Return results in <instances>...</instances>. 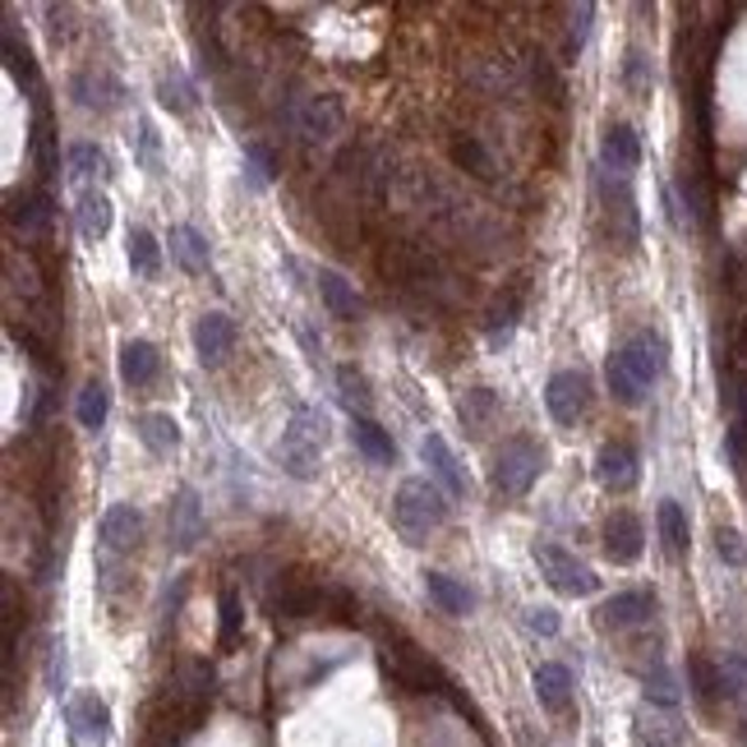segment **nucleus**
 I'll use <instances>...</instances> for the list:
<instances>
[{
	"label": "nucleus",
	"instance_id": "c85d7f7f",
	"mask_svg": "<svg viewBox=\"0 0 747 747\" xmlns=\"http://www.w3.org/2000/svg\"><path fill=\"white\" fill-rule=\"evenodd\" d=\"M171 254H175V264L185 268V273H209V241L199 236L194 226H175L171 231Z\"/></svg>",
	"mask_w": 747,
	"mask_h": 747
},
{
	"label": "nucleus",
	"instance_id": "c03bdc74",
	"mask_svg": "<svg viewBox=\"0 0 747 747\" xmlns=\"http://www.w3.org/2000/svg\"><path fill=\"white\" fill-rule=\"evenodd\" d=\"M517 314H522V300L517 296H508L499 309H494V314H489V342H508V332L512 328H517Z\"/></svg>",
	"mask_w": 747,
	"mask_h": 747
},
{
	"label": "nucleus",
	"instance_id": "473e14b6",
	"mask_svg": "<svg viewBox=\"0 0 747 747\" xmlns=\"http://www.w3.org/2000/svg\"><path fill=\"white\" fill-rule=\"evenodd\" d=\"M448 152H452V162H457L461 171H471L476 180H494V158H489V148H484L480 139H471V135H457Z\"/></svg>",
	"mask_w": 747,
	"mask_h": 747
},
{
	"label": "nucleus",
	"instance_id": "9d476101",
	"mask_svg": "<svg viewBox=\"0 0 747 747\" xmlns=\"http://www.w3.org/2000/svg\"><path fill=\"white\" fill-rule=\"evenodd\" d=\"M203 531H209V522H203V503H199V494L194 489H180V494L171 499V508H167V535H171V549H180V554H190L199 540H203Z\"/></svg>",
	"mask_w": 747,
	"mask_h": 747
},
{
	"label": "nucleus",
	"instance_id": "c756f323",
	"mask_svg": "<svg viewBox=\"0 0 747 747\" xmlns=\"http://www.w3.org/2000/svg\"><path fill=\"white\" fill-rule=\"evenodd\" d=\"M351 439H355V448H360V452H365V457L374 461V467H393L397 448H393V439H388V434H383V429H378L370 416H365V420H355Z\"/></svg>",
	"mask_w": 747,
	"mask_h": 747
},
{
	"label": "nucleus",
	"instance_id": "6e6552de",
	"mask_svg": "<svg viewBox=\"0 0 747 747\" xmlns=\"http://www.w3.org/2000/svg\"><path fill=\"white\" fill-rule=\"evenodd\" d=\"M383 669H388V679L406 692H434V687H444V674H439V664H434L429 655H420L416 647H388L383 651Z\"/></svg>",
	"mask_w": 747,
	"mask_h": 747
},
{
	"label": "nucleus",
	"instance_id": "a211bd4d",
	"mask_svg": "<svg viewBox=\"0 0 747 747\" xmlns=\"http://www.w3.org/2000/svg\"><path fill=\"white\" fill-rule=\"evenodd\" d=\"M420 452H425V461H429V476L439 480V489H444L448 499H461V494H467V476H461V467H457V452L448 448V439H444V434H425Z\"/></svg>",
	"mask_w": 747,
	"mask_h": 747
},
{
	"label": "nucleus",
	"instance_id": "393cba45",
	"mask_svg": "<svg viewBox=\"0 0 747 747\" xmlns=\"http://www.w3.org/2000/svg\"><path fill=\"white\" fill-rule=\"evenodd\" d=\"M319 296L332 319H360V296L338 268H319Z\"/></svg>",
	"mask_w": 747,
	"mask_h": 747
},
{
	"label": "nucleus",
	"instance_id": "72a5a7b5",
	"mask_svg": "<svg viewBox=\"0 0 747 747\" xmlns=\"http://www.w3.org/2000/svg\"><path fill=\"white\" fill-rule=\"evenodd\" d=\"M655 526H660V540H664L669 554H683V549H687V512H683L674 499H660Z\"/></svg>",
	"mask_w": 747,
	"mask_h": 747
},
{
	"label": "nucleus",
	"instance_id": "9b49d317",
	"mask_svg": "<svg viewBox=\"0 0 747 747\" xmlns=\"http://www.w3.org/2000/svg\"><path fill=\"white\" fill-rule=\"evenodd\" d=\"M586 402H590V388H586V374L577 370H558L545 388V406L558 425H577L586 416Z\"/></svg>",
	"mask_w": 747,
	"mask_h": 747
},
{
	"label": "nucleus",
	"instance_id": "864d4df0",
	"mask_svg": "<svg viewBox=\"0 0 747 747\" xmlns=\"http://www.w3.org/2000/svg\"><path fill=\"white\" fill-rule=\"evenodd\" d=\"M526 623H531V632H540V637H554V632H558V613H554V609H531Z\"/></svg>",
	"mask_w": 747,
	"mask_h": 747
},
{
	"label": "nucleus",
	"instance_id": "bb28decb",
	"mask_svg": "<svg viewBox=\"0 0 747 747\" xmlns=\"http://www.w3.org/2000/svg\"><path fill=\"white\" fill-rule=\"evenodd\" d=\"M139 439H143L148 452L171 457L180 448V425H175V416H167V410H148V416H139Z\"/></svg>",
	"mask_w": 747,
	"mask_h": 747
},
{
	"label": "nucleus",
	"instance_id": "7ed1b4c3",
	"mask_svg": "<svg viewBox=\"0 0 747 747\" xmlns=\"http://www.w3.org/2000/svg\"><path fill=\"white\" fill-rule=\"evenodd\" d=\"M291 130L300 135V143L309 148H323L342 135V125H346V107H342V97H332V93H314V97H300L296 107H291Z\"/></svg>",
	"mask_w": 747,
	"mask_h": 747
},
{
	"label": "nucleus",
	"instance_id": "cd10ccee",
	"mask_svg": "<svg viewBox=\"0 0 747 747\" xmlns=\"http://www.w3.org/2000/svg\"><path fill=\"white\" fill-rule=\"evenodd\" d=\"M623 355H628V365L647 383H655L664 374V342L655 338V332H637V338L623 346Z\"/></svg>",
	"mask_w": 747,
	"mask_h": 747
},
{
	"label": "nucleus",
	"instance_id": "37998d69",
	"mask_svg": "<svg viewBox=\"0 0 747 747\" xmlns=\"http://www.w3.org/2000/svg\"><path fill=\"white\" fill-rule=\"evenodd\" d=\"M323 613H332V623H342V628H351L355 618H360V605H355V596L346 586H328V600H323Z\"/></svg>",
	"mask_w": 747,
	"mask_h": 747
},
{
	"label": "nucleus",
	"instance_id": "ddd939ff",
	"mask_svg": "<svg viewBox=\"0 0 747 747\" xmlns=\"http://www.w3.org/2000/svg\"><path fill=\"white\" fill-rule=\"evenodd\" d=\"M641 549H647V526H641L637 512L618 508L613 517L605 522V554H609L613 563H637Z\"/></svg>",
	"mask_w": 747,
	"mask_h": 747
},
{
	"label": "nucleus",
	"instance_id": "f3484780",
	"mask_svg": "<svg viewBox=\"0 0 747 747\" xmlns=\"http://www.w3.org/2000/svg\"><path fill=\"white\" fill-rule=\"evenodd\" d=\"M651 613H655V596H651V590H623V596L605 600L600 628H605V632H628V628H637V623H647Z\"/></svg>",
	"mask_w": 747,
	"mask_h": 747
},
{
	"label": "nucleus",
	"instance_id": "6e6d98bb",
	"mask_svg": "<svg viewBox=\"0 0 747 747\" xmlns=\"http://www.w3.org/2000/svg\"><path fill=\"white\" fill-rule=\"evenodd\" d=\"M61 683H65V647H56V655H51V687L61 692Z\"/></svg>",
	"mask_w": 747,
	"mask_h": 747
},
{
	"label": "nucleus",
	"instance_id": "aec40b11",
	"mask_svg": "<svg viewBox=\"0 0 747 747\" xmlns=\"http://www.w3.org/2000/svg\"><path fill=\"white\" fill-rule=\"evenodd\" d=\"M600 162L609 175H632L641 162V143L632 125H609L605 139H600Z\"/></svg>",
	"mask_w": 747,
	"mask_h": 747
},
{
	"label": "nucleus",
	"instance_id": "e433bc0d",
	"mask_svg": "<svg viewBox=\"0 0 747 747\" xmlns=\"http://www.w3.org/2000/svg\"><path fill=\"white\" fill-rule=\"evenodd\" d=\"M130 268H135L139 277H158V268H162V245H158V236H152V231H143V226L130 231Z\"/></svg>",
	"mask_w": 747,
	"mask_h": 747
},
{
	"label": "nucleus",
	"instance_id": "a878e982",
	"mask_svg": "<svg viewBox=\"0 0 747 747\" xmlns=\"http://www.w3.org/2000/svg\"><path fill=\"white\" fill-rule=\"evenodd\" d=\"M425 590H429V600L439 605L444 613H452V618H467L471 605H476L471 590L461 586L457 577H448V573H425Z\"/></svg>",
	"mask_w": 747,
	"mask_h": 747
},
{
	"label": "nucleus",
	"instance_id": "a18cd8bd",
	"mask_svg": "<svg viewBox=\"0 0 747 747\" xmlns=\"http://www.w3.org/2000/svg\"><path fill=\"white\" fill-rule=\"evenodd\" d=\"M245 158H249V185L254 190H264L268 185V180L277 175V162H273V152L259 143V139H254L249 148H245Z\"/></svg>",
	"mask_w": 747,
	"mask_h": 747
},
{
	"label": "nucleus",
	"instance_id": "4468645a",
	"mask_svg": "<svg viewBox=\"0 0 747 747\" xmlns=\"http://www.w3.org/2000/svg\"><path fill=\"white\" fill-rule=\"evenodd\" d=\"M102 549L107 554H125V549H135L139 545V535H143V512L135 503H111L107 512H102Z\"/></svg>",
	"mask_w": 747,
	"mask_h": 747
},
{
	"label": "nucleus",
	"instance_id": "412c9836",
	"mask_svg": "<svg viewBox=\"0 0 747 747\" xmlns=\"http://www.w3.org/2000/svg\"><path fill=\"white\" fill-rule=\"evenodd\" d=\"M531 683H535V697H540V706H545V711H554V715L568 711V702H573V674L563 664H535Z\"/></svg>",
	"mask_w": 747,
	"mask_h": 747
},
{
	"label": "nucleus",
	"instance_id": "603ef678",
	"mask_svg": "<svg viewBox=\"0 0 747 747\" xmlns=\"http://www.w3.org/2000/svg\"><path fill=\"white\" fill-rule=\"evenodd\" d=\"M139 162L148 171H158V130H152L148 120H139Z\"/></svg>",
	"mask_w": 747,
	"mask_h": 747
},
{
	"label": "nucleus",
	"instance_id": "c9c22d12",
	"mask_svg": "<svg viewBox=\"0 0 747 747\" xmlns=\"http://www.w3.org/2000/svg\"><path fill=\"white\" fill-rule=\"evenodd\" d=\"M158 102L167 111H175V116H185V111H194V84L185 79V70H167L162 79H158Z\"/></svg>",
	"mask_w": 747,
	"mask_h": 747
},
{
	"label": "nucleus",
	"instance_id": "f03ea898",
	"mask_svg": "<svg viewBox=\"0 0 747 747\" xmlns=\"http://www.w3.org/2000/svg\"><path fill=\"white\" fill-rule=\"evenodd\" d=\"M319 452H323V416L314 406H296L291 425L277 444L281 467H287V476H296V480H314L319 476Z\"/></svg>",
	"mask_w": 747,
	"mask_h": 747
},
{
	"label": "nucleus",
	"instance_id": "2f4dec72",
	"mask_svg": "<svg viewBox=\"0 0 747 747\" xmlns=\"http://www.w3.org/2000/svg\"><path fill=\"white\" fill-rule=\"evenodd\" d=\"M79 231H84V241H102L111 231V199L107 194H79Z\"/></svg>",
	"mask_w": 747,
	"mask_h": 747
},
{
	"label": "nucleus",
	"instance_id": "39448f33",
	"mask_svg": "<svg viewBox=\"0 0 747 747\" xmlns=\"http://www.w3.org/2000/svg\"><path fill=\"white\" fill-rule=\"evenodd\" d=\"M65 729H70V747H107L111 738V711L97 692H79L65 706Z\"/></svg>",
	"mask_w": 747,
	"mask_h": 747
},
{
	"label": "nucleus",
	"instance_id": "1a4fd4ad",
	"mask_svg": "<svg viewBox=\"0 0 747 747\" xmlns=\"http://www.w3.org/2000/svg\"><path fill=\"white\" fill-rule=\"evenodd\" d=\"M605 213H609L613 241L623 245V249H637L641 226H637V199H632L628 175H609V171H605Z\"/></svg>",
	"mask_w": 747,
	"mask_h": 747
},
{
	"label": "nucleus",
	"instance_id": "6ab92c4d",
	"mask_svg": "<svg viewBox=\"0 0 747 747\" xmlns=\"http://www.w3.org/2000/svg\"><path fill=\"white\" fill-rule=\"evenodd\" d=\"M323 600H328V586H319L314 577H305V573H291L287 581L277 586V609L291 613V618L323 613Z\"/></svg>",
	"mask_w": 747,
	"mask_h": 747
},
{
	"label": "nucleus",
	"instance_id": "5fc2aeb1",
	"mask_svg": "<svg viewBox=\"0 0 747 747\" xmlns=\"http://www.w3.org/2000/svg\"><path fill=\"white\" fill-rule=\"evenodd\" d=\"M590 19H596V6H577V10H573V46H581V42H586Z\"/></svg>",
	"mask_w": 747,
	"mask_h": 747
},
{
	"label": "nucleus",
	"instance_id": "de8ad7c7",
	"mask_svg": "<svg viewBox=\"0 0 747 747\" xmlns=\"http://www.w3.org/2000/svg\"><path fill=\"white\" fill-rule=\"evenodd\" d=\"M623 84H628V93H647L651 88V61L641 56L637 46L628 51V61H623Z\"/></svg>",
	"mask_w": 747,
	"mask_h": 747
},
{
	"label": "nucleus",
	"instance_id": "0eeeda50",
	"mask_svg": "<svg viewBox=\"0 0 747 747\" xmlns=\"http://www.w3.org/2000/svg\"><path fill=\"white\" fill-rule=\"evenodd\" d=\"M378 273L388 277V287H429L439 268H434V259L425 249L406 245V241H393V245H383V254H378Z\"/></svg>",
	"mask_w": 747,
	"mask_h": 747
},
{
	"label": "nucleus",
	"instance_id": "7c9ffc66",
	"mask_svg": "<svg viewBox=\"0 0 747 747\" xmlns=\"http://www.w3.org/2000/svg\"><path fill=\"white\" fill-rule=\"evenodd\" d=\"M687 679H692V692H697L702 706H715L725 697V679H719V664L706 660V655H692L687 660Z\"/></svg>",
	"mask_w": 747,
	"mask_h": 747
},
{
	"label": "nucleus",
	"instance_id": "3c124183",
	"mask_svg": "<svg viewBox=\"0 0 747 747\" xmlns=\"http://www.w3.org/2000/svg\"><path fill=\"white\" fill-rule=\"evenodd\" d=\"M535 84L545 88V102H554V107H558V102H563V84H558V74H554V65L545 56H535Z\"/></svg>",
	"mask_w": 747,
	"mask_h": 747
},
{
	"label": "nucleus",
	"instance_id": "2eb2a0df",
	"mask_svg": "<svg viewBox=\"0 0 747 747\" xmlns=\"http://www.w3.org/2000/svg\"><path fill=\"white\" fill-rule=\"evenodd\" d=\"M637 448L632 444H605L596 452V480L609 489V494H628L637 484Z\"/></svg>",
	"mask_w": 747,
	"mask_h": 747
},
{
	"label": "nucleus",
	"instance_id": "ea45409f",
	"mask_svg": "<svg viewBox=\"0 0 747 747\" xmlns=\"http://www.w3.org/2000/svg\"><path fill=\"white\" fill-rule=\"evenodd\" d=\"M74 416H79L84 429H102V420H107V388L93 378L79 388V406H74Z\"/></svg>",
	"mask_w": 747,
	"mask_h": 747
},
{
	"label": "nucleus",
	"instance_id": "423d86ee",
	"mask_svg": "<svg viewBox=\"0 0 747 747\" xmlns=\"http://www.w3.org/2000/svg\"><path fill=\"white\" fill-rule=\"evenodd\" d=\"M535 563H540V573H545V581L554 590H563V596H590V590H596V573H590L586 563H577V554H568V549L535 545Z\"/></svg>",
	"mask_w": 747,
	"mask_h": 747
},
{
	"label": "nucleus",
	"instance_id": "20e7f679",
	"mask_svg": "<svg viewBox=\"0 0 747 747\" xmlns=\"http://www.w3.org/2000/svg\"><path fill=\"white\" fill-rule=\"evenodd\" d=\"M540 467H545V452H540L535 439H508L494 461V489L503 499H522V494H531Z\"/></svg>",
	"mask_w": 747,
	"mask_h": 747
},
{
	"label": "nucleus",
	"instance_id": "4c0bfd02",
	"mask_svg": "<svg viewBox=\"0 0 747 747\" xmlns=\"http://www.w3.org/2000/svg\"><path fill=\"white\" fill-rule=\"evenodd\" d=\"M338 393H342V406L351 410V416L365 420V410H370V383H365V374L351 370V365H342V370H338Z\"/></svg>",
	"mask_w": 747,
	"mask_h": 747
},
{
	"label": "nucleus",
	"instance_id": "8fccbe9b",
	"mask_svg": "<svg viewBox=\"0 0 747 747\" xmlns=\"http://www.w3.org/2000/svg\"><path fill=\"white\" fill-rule=\"evenodd\" d=\"M241 632V600H236V590H222V647H231Z\"/></svg>",
	"mask_w": 747,
	"mask_h": 747
},
{
	"label": "nucleus",
	"instance_id": "b1692460",
	"mask_svg": "<svg viewBox=\"0 0 747 747\" xmlns=\"http://www.w3.org/2000/svg\"><path fill=\"white\" fill-rule=\"evenodd\" d=\"M605 378H609V393H613L618 402H623V406L647 402V393H651V383H647V378H641V374L628 365V355H623V351H613V355H609Z\"/></svg>",
	"mask_w": 747,
	"mask_h": 747
},
{
	"label": "nucleus",
	"instance_id": "dca6fc26",
	"mask_svg": "<svg viewBox=\"0 0 747 747\" xmlns=\"http://www.w3.org/2000/svg\"><path fill=\"white\" fill-rule=\"evenodd\" d=\"M194 351H199V360L203 365H222V360L236 351V323H231L226 314H203L199 323H194Z\"/></svg>",
	"mask_w": 747,
	"mask_h": 747
},
{
	"label": "nucleus",
	"instance_id": "49530a36",
	"mask_svg": "<svg viewBox=\"0 0 747 747\" xmlns=\"http://www.w3.org/2000/svg\"><path fill=\"white\" fill-rule=\"evenodd\" d=\"M647 697H651L655 706H664V711H674L679 687H674V679H669V669H664V664H655L651 674H647Z\"/></svg>",
	"mask_w": 747,
	"mask_h": 747
},
{
	"label": "nucleus",
	"instance_id": "5701e85b",
	"mask_svg": "<svg viewBox=\"0 0 747 747\" xmlns=\"http://www.w3.org/2000/svg\"><path fill=\"white\" fill-rule=\"evenodd\" d=\"M162 370V355L152 342H125L120 346V378L130 383V388H148L152 378Z\"/></svg>",
	"mask_w": 747,
	"mask_h": 747
},
{
	"label": "nucleus",
	"instance_id": "79ce46f5",
	"mask_svg": "<svg viewBox=\"0 0 747 747\" xmlns=\"http://www.w3.org/2000/svg\"><path fill=\"white\" fill-rule=\"evenodd\" d=\"M494 406H499V397L489 388H471L467 397H461V420H467L471 429H480L489 416H494Z\"/></svg>",
	"mask_w": 747,
	"mask_h": 747
},
{
	"label": "nucleus",
	"instance_id": "f8f14e48",
	"mask_svg": "<svg viewBox=\"0 0 747 747\" xmlns=\"http://www.w3.org/2000/svg\"><path fill=\"white\" fill-rule=\"evenodd\" d=\"M632 743L637 747H683L687 743V729L674 711L664 706H641L637 719H632Z\"/></svg>",
	"mask_w": 747,
	"mask_h": 747
},
{
	"label": "nucleus",
	"instance_id": "58836bf2",
	"mask_svg": "<svg viewBox=\"0 0 747 747\" xmlns=\"http://www.w3.org/2000/svg\"><path fill=\"white\" fill-rule=\"evenodd\" d=\"M6 65H10V74H14V79L29 88L33 97H42V88H38V65H33V56H29V46H19L14 33H6Z\"/></svg>",
	"mask_w": 747,
	"mask_h": 747
},
{
	"label": "nucleus",
	"instance_id": "09e8293b",
	"mask_svg": "<svg viewBox=\"0 0 747 747\" xmlns=\"http://www.w3.org/2000/svg\"><path fill=\"white\" fill-rule=\"evenodd\" d=\"M715 549H719V558H725L729 568H743V563H747L743 535H738V531H729V526H719V531H715Z\"/></svg>",
	"mask_w": 747,
	"mask_h": 747
},
{
	"label": "nucleus",
	"instance_id": "a19ab883",
	"mask_svg": "<svg viewBox=\"0 0 747 747\" xmlns=\"http://www.w3.org/2000/svg\"><path fill=\"white\" fill-rule=\"evenodd\" d=\"M70 175H74V180L107 175V152H102L97 143H74V148H70Z\"/></svg>",
	"mask_w": 747,
	"mask_h": 747
},
{
	"label": "nucleus",
	"instance_id": "f257e3e1",
	"mask_svg": "<svg viewBox=\"0 0 747 747\" xmlns=\"http://www.w3.org/2000/svg\"><path fill=\"white\" fill-rule=\"evenodd\" d=\"M448 517V494L429 480H406L393 499V526L402 531L406 545H425V540L444 526Z\"/></svg>",
	"mask_w": 747,
	"mask_h": 747
},
{
	"label": "nucleus",
	"instance_id": "f704fd0d",
	"mask_svg": "<svg viewBox=\"0 0 747 747\" xmlns=\"http://www.w3.org/2000/svg\"><path fill=\"white\" fill-rule=\"evenodd\" d=\"M14 209H10V222L23 226V236H42V231L51 226V199L46 194H29V199H10Z\"/></svg>",
	"mask_w": 747,
	"mask_h": 747
},
{
	"label": "nucleus",
	"instance_id": "4be33fe9",
	"mask_svg": "<svg viewBox=\"0 0 747 747\" xmlns=\"http://www.w3.org/2000/svg\"><path fill=\"white\" fill-rule=\"evenodd\" d=\"M70 93L79 97V107H88V111H111L116 102L125 97V88L111 79V74H102V70H97V74H93V70H88V74H74Z\"/></svg>",
	"mask_w": 747,
	"mask_h": 747
}]
</instances>
